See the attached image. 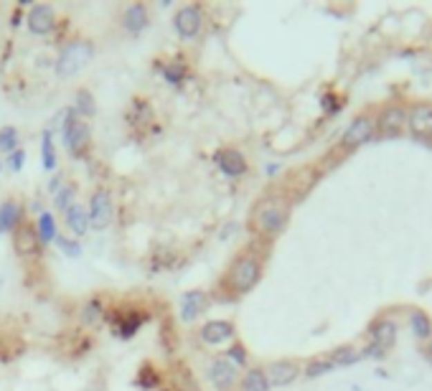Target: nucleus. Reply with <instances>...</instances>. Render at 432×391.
<instances>
[{"instance_id": "f257e3e1", "label": "nucleus", "mask_w": 432, "mask_h": 391, "mask_svg": "<svg viewBox=\"0 0 432 391\" xmlns=\"http://www.w3.org/2000/svg\"><path fill=\"white\" fill-rule=\"evenodd\" d=\"M288 219H290V201L280 193H270L254 204L252 229L262 236H277L288 227Z\"/></svg>"}, {"instance_id": "f03ea898", "label": "nucleus", "mask_w": 432, "mask_h": 391, "mask_svg": "<svg viewBox=\"0 0 432 391\" xmlns=\"http://www.w3.org/2000/svg\"><path fill=\"white\" fill-rule=\"evenodd\" d=\"M95 41L92 39H71L66 41L56 56V77L62 79H71L77 77L79 71H84L89 64L95 61Z\"/></svg>"}, {"instance_id": "7ed1b4c3", "label": "nucleus", "mask_w": 432, "mask_h": 391, "mask_svg": "<svg viewBox=\"0 0 432 391\" xmlns=\"http://www.w3.org/2000/svg\"><path fill=\"white\" fill-rule=\"evenodd\" d=\"M262 277V259L252 251L236 254L234 262L229 265L227 272V289L232 295H247Z\"/></svg>"}, {"instance_id": "20e7f679", "label": "nucleus", "mask_w": 432, "mask_h": 391, "mask_svg": "<svg viewBox=\"0 0 432 391\" xmlns=\"http://www.w3.org/2000/svg\"><path fill=\"white\" fill-rule=\"evenodd\" d=\"M86 213H89V227L95 231H104L110 229L112 219H115V198L112 191L107 186H97L89 196V204H86Z\"/></svg>"}, {"instance_id": "39448f33", "label": "nucleus", "mask_w": 432, "mask_h": 391, "mask_svg": "<svg viewBox=\"0 0 432 391\" xmlns=\"http://www.w3.org/2000/svg\"><path fill=\"white\" fill-rule=\"evenodd\" d=\"M62 140H64L66 153H69V158L82 160V158L86 155L89 145H92V127H89L86 120L71 117L62 130Z\"/></svg>"}, {"instance_id": "423d86ee", "label": "nucleus", "mask_w": 432, "mask_h": 391, "mask_svg": "<svg viewBox=\"0 0 432 391\" xmlns=\"http://www.w3.org/2000/svg\"><path fill=\"white\" fill-rule=\"evenodd\" d=\"M204 28V10L198 3H191V6H183V8L176 10L173 16V31L178 33L181 41H194Z\"/></svg>"}, {"instance_id": "0eeeda50", "label": "nucleus", "mask_w": 432, "mask_h": 391, "mask_svg": "<svg viewBox=\"0 0 432 391\" xmlns=\"http://www.w3.org/2000/svg\"><path fill=\"white\" fill-rule=\"evenodd\" d=\"M377 137V120L371 115H359V117L346 127V133L341 135V148L346 150H354L364 142H369Z\"/></svg>"}, {"instance_id": "6e6552de", "label": "nucleus", "mask_w": 432, "mask_h": 391, "mask_svg": "<svg viewBox=\"0 0 432 391\" xmlns=\"http://www.w3.org/2000/svg\"><path fill=\"white\" fill-rule=\"evenodd\" d=\"M212 307V295L204 292V289H189L181 295V303H178V321L191 325L196 323L201 315Z\"/></svg>"}, {"instance_id": "1a4fd4ad", "label": "nucleus", "mask_w": 432, "mask_h": 391, "mask_svg": "<svg viewBox=\"0 0 432 391\" xmlns=\"http://www.w3.org/2000/svg\"><path fill=\"white\" fill-rule=\"evenodd\" d=\"M407 117L409 112L404 104H386L377 117V133L384 135V137H397L407 127Z\"/></svg>"}, {"instance_id": "9d476101", "label": "nucleus", "mask_w": 432, "mask_h": 391, "mask_svg": "<svg viewBox=\"0 0 432 391\" xmlns=\"http://www.w3.org/2000/svg\"><path fill=\"white\" fill-rule=\"evenodd\" d=\"M26 26L33 36H51L59 28V18H56V10L51 6L39 3V6H31L28 16H26Z\"/></svg>"}, {"instance_id": "9b49d317", "label": "nucleus", "mask_w": 432, "mask_h": 391, "mask_svg": "<svg viewBox=\"0 0 432 391\" xmlns=\"http://www.w3.org/2000/svg\"><path fill=\"white\" fill-rule=\"evenodd\" d=\"M214 165L219 168V173H224L227 178H242L244 173L250 171V163L244 158L242 150L236 148H219L214 153Z\"/></svg>"}, {"instance_id": "f8f14e48", "label": "nucleus", "mask_w": 432, "mask_h": 391, "mask_svg": "<svg viewBox=\"0 0 432 391\" xmlns=\"http://www.w3.org/2000/svg\"><path fill=\"white\" fill-rule=\"evenodd\" d=\"M13 249L21 259H31L39 257L44 251V244L39 242V234H36V227L31 221H24L21 227L13 231Z\"/></svg>"}, {"instance_id": "ddd939ff", "label": "nucleus", "mask_w": 432, "mask_h": 391, "mask_svg": "<svg viewBox=\"0 0 432 391\" xmlns=\"http://www.w3.org/2000/svg\"><path fill=\"white\" fill-rule=\"evenodd\" d=\"M209 381L214 383V389L219 391H232L239 383V368L227 361L224 356H216V359L209 363Z\"/></svg>"}, {"instance_id": "4468645a", "label": "nucleus", "mask_w": 432, "mask_h": 391, "mask_svg": "<svg viewBox=\"0 0 432 391\" xmlns=\"http://www.w3.org/2000/svg\"><path fill=\"white\" fill-rule=\"evenodd\" d=\"M120 26L127 36H140L142 31H148L150 26V8L145 3H130L122 8V16H120Z\"/></svg>"}, {"instance_id": "2eb2a0df", "label": "nucleus", "mask_w": 432, "mask_h": 391, "mask_svg": "<svg viewBox=\"0 0 432 391\" xmlns=\"http://www.w3.org/2000/svg\"><path fill=\"white\" fill-rule=\"evenodd\" d=\"M26 221V206L18 198H6L0 204V234H13L21 224Z\"/></svg>"}, {"instance_id": "dca6fc26", "label": "nucleus", "mask_w": 432, "mask_h": 391, "mask_svg": "<svg viewBox=\"0 0 432 391\" xmlns=\"http://www.w3.org/2000/svg\"><path fill=\"white\" fill-rule=\"evenodd\" d=\"M234 333H236V328H234V323L232 321H209L198 328V338H201L206 345L227 343V341L234 338Z\"/></svg>"}, {"instance_id": "f3484780", "label": "nucleus", "mask_w": 432, "mask_h": 391, "mask_svg": "<svg viewBox=\"0 0 432 391\" xmlns=\"http://www.w3.org/2000/svg\"><path fill=\"white\" fill-rule=\"evenodd\" d=\"M369 338H371V345H377L382 353H389V348H392L394 341H397V323H394L392 318H379V321L371 323Z\"/></svg>"}, {"instance_id": "a211bd4d", "label": "nucleus", "mask_w": 432, "mask_h": 391, "mask_svg": "<svg viewBox=\"0 0 432 391\" xmlns=\"http://www.w3.org/2000/svg\"><path fill=\"white\" fill-rule=\"evenodd\" d=\"M265 374L270 379V386H290L295 379L300 376V366L295 361H272L267 368H265Z\"/></svg>"}, {"instance_id": "6ab92c4d", "label": "nucleus", "mask_w": 432, "mask_h": 391, "mask_svg": "<svg viewBox=\"0 0 432 391\" xmlns=\"http://www.w3.org/2000/svg\"><path fill=\"white\" fill-rule=\"evenodd\" d=\"M407 127L412 130V135H417V137H430L432 135V104H427V102L415 104V107L409 110Z\"/></svg>"}, {"instance_id": "aec40b11", "label": "nucleus", "mask_w": 432, "mask_h": 391, "mask_svg": "<svg viewBox=\"0 0 432 391\" xmlns=\"http://www.w3.org/2000/svg\"><path fill=\"white\" fill-rule=\"evenodd\" d=\"M64 221H66V227H69L71 236L74 239H79V236H84L86 231H89V213H86V206L79 204V201H74V204L66 209V213H64Z\"/></svg>"}, {"instance_id": "412c9836", "label": "nucleus", "mask_w": 432, "mask_h": 391, "mask_svg": "<svg viewBox=\"0 0 432 391\" xmlns=\"http://www.w3.org/2000/svg\"><path fill=\"white\" fill-rule=\"evenodd\" d=\"M142 323H145V315H140V313H118V318L112 321V330H115L118 338L130 341V338L142 328Z\"/></svg>"}, {"instance_id": "4be33fe9", "label": "nucleus", "mask_w": 432, "mask_h": 391, "mask_svg": "<svg viewBox=\"0 0 432 391\" xmlns=\"http://www.w3.org/2000/svg\"><path fill=\"white\" fill-rule=\"evenodd\" d=\"M160 77H163L165 84H171L173 89H181L189 79V64L183 59H171V61H163L160 66Z\"/></svg>"}, {"instance_id": "5701e85b", "label": "nucleus", "mask_w": 432, "mask_h": 391, "mask_svg": "<svg viewBox=\"0 0 432 391\" xmlns=\"http://www.w3.org/2000/svg\"><path fill=\"white\" fill-rule=\"evenodd\" d=\"M71 110H74V115H77L79 120H89L97 115V99L95 94L89 92L86 86H79L77 92H74V104H71Z\"/></svg>"}, {"instance_id": "b1692460", "label": "nucleus", "mask_w": 432, "mask_h": 391, "mask_svg": "<svg viewBox=\"0 0 432 391\" xmlns=\"http://www.w3.org/2000/svg\"><path fill=\"white\" fill-rule=\"evenodd\" d=\"M104 318H107V310H104V303L100 298H89L84 305H82V310H79V321H82V325H86V328L102 325Z\"/></svg>"}, {"instance_id": "393cba45", "label": "nucleus", "mask_w": 432, "mask_h": 391, "mask_svg": "<svg viewBox=\"0 0 432 391\" xmlns=\"http://www.w3.org/2000/svg\"><path fill=\"white\" fill-rule=\"evenodd\" d=\"M33 227H36V234H39V242L46 247V244L56 242V236H59V227H56V219L51 211H41L33 221Z\"/></svg>"}, {"instance_id": "a878e982", "label": "nucleus", "mask_w": 432, "mask_h": 391, "mask_svg": "<svg viewBox=\"0 0 432 391\" xmlns=\"http://www.w3.org/2000/svg\"><path fill=\"white\" fill-rule=\"evenodd\" d=\"M41 165H44L48 173H54L56 168H59L56 145H54V130H48V127H44V133H41Z\"/></svg>"}, {"instance_id": "bb28decb", "label": "nucleus", "mask_w": 432, "mask_h": 391, "mask_svg": "<svg viewBox=\"0 0 432 391\" xmlns=\"http://www.w3.org/2000/svg\"><path fill=\"white\" fill-rule=\"evenodd\" d=\"M239 386L242 391H270V379L265 374V368H250L247 374L239 379Z\"/></svg>"}, {"instance_id": "cd10ccee", "label": "nucleus", "mask_w": 432, "mask_h": 391, "mask_svg": "<svg viewBox=\"0 0 432 391\" xmlns=\"http://www.w3.org/2000/svg\"><path fill=\"white\" fill-rule=\"evenodd\" d=\"M127 122L130 125H150L153 122V107L148 99H133V107L127 112Z\"/></svg>"}, {"instance_id": "c85d7f7f", "label": "nucleus", "mask_w": 432, "mask_h": 391, "mask_svg": "<svg viewBox=\"0 0 432 391\" xmlns=\"http://www.w3.org/2000/svg\"><path fill=\"white\" fill-rule=\"evenodd\" d=\"M409 323H412V333L420 341H432V321L424 310H412L409 313Z\"/></svg>"}, {"instance_id": "c756f323", "label": "nucleus", "mask_w": 432, "mask_h": 391, "mask_svg": "<svg viewBox=\"0 0 432 391\" xmlns=\"http://www.w3.org/2000/svg\"><path fill=\"white\" fill-rule=\"evenodd\" d=\"M328 359L333 361V366H354L356 361L364 359V351H359L356 345H341V348L330 353Z\"/></svg>"}, {"instance_id": "7c9ffc66", "label": "nucleus", "mask_w": 432, "mask_h": 391, "mask_svg": "<svg viewBox=\"0 0 432 391\" xmlns=\"http://www.w3.org/2000/svg\"><path fill=\"white\" fill-rule=\"evenodd\" d=\"M21 148V135L13 125H6L0 127V153L3 155H10L13 150Z\"/></svg>"}, {"instance_id": "2f4dec72", "label": "nucleus", "mask_w": 432, "mask_h": 391, "mask_svg": "<svg viewBox=\"0 0 432 391\" xmlns=\"http://www.w3.org/2000/svg\"><path fill=\"white\" fill-rule=\"evenodd\" d=\"M54 244L59 247V251H62L64 257H69V259H79V257H82V242H79V239H74V236L59 234Z\"/></svg>"}, {"instance_id": "473e14b6", "label": "nucleus", "mask_w": 432, "mask_h": 391, "mask_svg": "<svg viewBox=\"0 0 432 391\" xmlns=\"http://www.w3.org/2000/svg\"><path fill=\"white\" fill-rule=\"evenodd\" d=\"M74 198H77V183H64V186L59 188V193L54 196L56 211L66 213V209L74 204Z\"/></svg>"}, {"instance_id": "72a5a7b5", "label": "nucleus", "mask_w": 432, "mask_h": 391, "mask_svg": "<svg viewBox=\"0 0 432 391\" xmlns=\"http://www.w3.org/2000/svg\"><path fill=\"white\" fill-rule=\"evenodd\" d=\"M224 359L232 361L236 368H244L247 363H250V353H247V348H244V343H232L227 348V353H224Z\"/></svg>"}, {"instance_id": "f704fd0d", "label": "nucleus", "mask_w": 432, "mask_h": 391, "mask_svg": "<svg viewBox=\"0 0 432 391\" xmlns=\"http://www.w3.org/2000/svg\"><path fill=\"white\" fill-rule=\"evenodd\" d=\"M138 383H140L142 389H156L158 386V374L156 368L150 366V363H145V366H140V374H138Z\"/></svg>"}, {"instance_id": "c9c22d12", "label": "nucleus", "mask_w": 432, "mask_h": 391, "mask_svg": "<svg viewBox=\"0 0 432 391\" xmlns=\"http://www.w3.org/2000/svg\"><path fill=\"white\" fill-rule=\"evenodd\" d=\"M333 361L330 359H318V361H310V363H308L306 366V376H310V379H313V376H321V374H328V371H333Z\"/></svg>"}, {"instance_id": "e433bc0d", "label": "nucleus", "mask_w": 432, "mask_h": 391, "mask_svg": "<svg viewBox=\"0 0 432 391\" xmlns=\"http://www.w3.org/2000/svg\"><path fill=\"white\" fill-rule=\"evenodd\" d=\"M24 165H26V148L13 150V153L8 155V168L13 173H21L24 171Z\"/></svg>"}, {"instance_id": "4c0bfd02", "label": "nucleus", "mask_w": 432, "mask_h": 391, "mask_svg": "<svg viewBox=\"0 0 432 391\" xmlns=\"http://www.w3.org/2000/svg\"><path fill=\"white\" fill-rule=\"evenodd\" d=\"M64 186V175H62V173H54V178H51V180H48V193H59V188H62Z\"/></svg>"}, {"instance_id": "58836bf2", "label": "nucleus", "mask_w": 432, "mask_h": 391, "mask_svg": "<svg viewBox=\"0 0 432 391\" xmlns=\"http://www.w3.org/2000/svg\"><path fill=\"white\" fill-rule=\"evenodd\" d=\"M427 359H430V363H432V341L427 343Z\"/></svg>"}, {"instance_id": "ea45409f", "label": "nucleus", "mask_w": 432, "mask_h": 391, "mask_svg": "<svg viewBox=\"0 0 432 391\" xmlns=\"http://www.w3.org/2000/svg\"><path fill=\"white\" fill-rule=\"evenodd\" d=\"M0 173H3V163H0Z\"/></svg>"}]
</instances>
